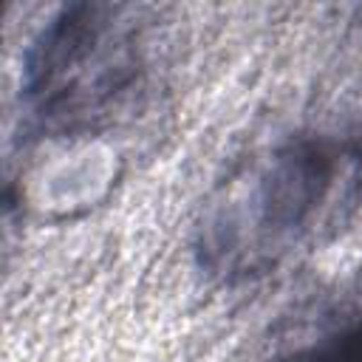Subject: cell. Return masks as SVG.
I'll return each mask as SVG.
<instances>
[{
    "mask_svg": "<svg viewBox=\"0 0 362 362\" xmlns=\"http://www.w3.org/2000/svg\"><path fill=\"white\" fill-rule=\"evenodd\" d=\"M288 362H362V325H351L294 354Z\"/></svg>",
    "mask_w": 362,
    "mask_h": 362,
    "instance_id": "cell-1",
    "label": "cell"
}]
</instances>
